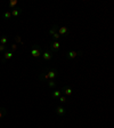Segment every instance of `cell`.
<instances>
[{
  "label": "cell",
  "mask_w": 114,
  "mask_h": 128,
  "mask_svg": "<svg viewBox=\"0 0 114 128\" xmlns=\"http://www.w3.org/2000/svg\"><path fill=\"white\" fill-rule=\"evenodd\" d=\"M47 73L49 79L56 80V78L58 77V70L55 69V68H47Z\"/></svg>",
  "instance_id": "cell-5"
},
{
  "label": "cell",
  "mask_w": 114,
  "mask_h": 128,
  "mask_svg": "<svg viewBox=\"0 0 114 128\" xmlns=\"http://www.w3.org/2000/svg\"><path fill=\"white\" fill-rule=\"evenodd\" d=\"M82 55V52L80 50V52H78V50H70V52H67L66 54H65V57H66L67 60H74V58H77L78 56H81Z\"/></svg>",
  "instance_id": "cell-4"
},
{
  "label": "cell",
  "mask_w": 114,
  "mask_h": 128,
  "mask_svg": "<svg viewBox=\"0 0 114 128\" xmlns=\"http://www.w3.org/2000/svg\"><path fill=\"white\" fill-rule=\"evenodd\" d=\"M59 102H61V103H66L67 102V100H66V97H65V96H59Z\"/></svg>",
  "instance_id": "cell-20"
},
{
  "label": "cell",
  "mask_w": 114,
  "mask_h": 128,
  "mask_svg": "<svg viewBox=\"0 0 114 128\" xmlns=\"http://www.w3.org/2000/svg\"><path fill=\"white\" fill-rule=\"evenodd\" d=\"M51 96H53V98H59V96H62V92L61 90H54L51 93Z\"/></svg>",
  "instance_id": "cell-15"
},
{
  "label": "cell",
  "mask_w": 114,
  "mask_h": 128,
  "mask_svg": "<svg viewBox=\"0 0 114 128\" xmlns=\"http://www.w3.org/2000/svg\"><path fill=\"white\" fill-rule=\"evenodd\" d=\"M58 25H57V24H54L53 26L50 28V30H49V31H48V33H49V34L50 36H53V34H55L56 32H57V30H58Z\"/></svg>",
  "instance_id": "cell-12"
},
{
  "label": "cell",
  "mask_w": 114,
  "mask_h": 128,
  "mask_svg": "<svg viewBox=\"0 0 114 128\" xmlns=\"http://www.w3.org/2000/svg\"><path fill=\"white\" fill-rule=\"evenodd\" d=\"M55 112L59 116V117H64V116L66 114V109H64L63 106H56Z\"/></svg>",
  "instance_id": "cell-9"
},
{
  "label": "cell",
  "mask_w": 114,
  "mask_h": 128,
  "mask_svg": "<svg viewBox=\"0 0 114 128\" xmlns=\"http://www.w3.org/2000/svg\"><path fill=\"white\" fill-rule=\"evenodd\" d=\"M42 47L40 45H38V44H35V45H33L31 48H30V54H31L33 57H35V58H38V57H40V56L42 55Z\"/></svg>",
  "instance_id": "cell-1"
},
{
  "label": "cell",
  "mask_w": 114,
  "mask_h": 128,
  "mask_svg": "<svg viewBox=\"0 0 114 128\" xmlns=\"http://www.w3.org/2000/svg\"><path fill=\"white\" fill-rule=\"evenodd\" d=\"M7 42H8V38L6 37V36H1V37H0V44H1V45H7Z\"/></svg>",
  "instance_id": "cell-17"
},
{
  "label": "cell",
  "mask_w": 114,
  "mask_h": 128,
  "mask_svg": "<svg viewBox=\"0 0 114 128\" xmlns=\"http://www.w3.org/2000/svg\"><path fill=\"white\" fill-rule=\"evenodd\" d=\"M62 92H64V94L66 96H71L72 95V88L71 87H69V86H64L63 88H62Z\"/></svg>",
  "instance_id": "cell-11"
},
{
  "label": "cell",
  "mask_w": 114,
  "mask_h": 128,
  "mask_svg": "<svg viewBox=\"0 0 114 128\" xmlns=\"http://www.w3.org/2000/svg\"><path fill=\"white\" fill-rule=\"evenodd\" d=\"M42 58L45 60V61H47V62H49V61H51V60H53V57H54V53L53 52L50 50V49H49V48H45V49H43L42 50Z\"/></svg>",
  "instance_id": "cell-2"
},
{
  "label": "cell",
  "mask_w": 114,
  "mask_h": 128,
  "mask_svg": "<svg viewBox=\"0 0 114 128\" xmlns=\"http://www.w3.org/2000/svg\"><path fill=\"white\" fill-rule=\"evenodd\" d=\"M24 9L21 7H15L14 9H11L10 13H11V17H18V16H21L22 14H23Z\"/></svg>",
  "instance_id": "cell-6"
},
{
  "label": "cell",
  "mask_w": 114,
  "mask_h": 128,
  "mask_svg": "<svg viewBox=\"0 0 114 128\" xmlns=\"http://www.w3.org/2000/svg\"><path fill=\"white\" fill-rule=\"evenodd\" d=\"M61 42H59V41H55V40H54V41H50V42H49V49H50L51 52H53L54 54L55 53H58L59 52V49H61Z\"/></svg>",
  "instance_id": "cell-3"
},
{
  "label": "cell",
  "mask_w": 114,
  "mask_h": 128,
  "mask_svg": "<svg viewBox=\"0 0 114 128\" xmlns=\"http://www.w3.org/2000/svg\"><path fill=\"white\" fill-rule=\"evenodd\" d=\"M47 85H48V87L49 88H55L56 86H57V81L54 80V79H49L47 81Z\"/></svg>",
  "instance_id": "cell-13"
},
{
  "label": "cell",
  "mask_w": 114,
  "mask_h": 128,
  "mask_svg": "<svg viewBox=\"0 0 114 128\" xmlns=\"http://www.w3.org/2000/svg\"><path fill=\"white\" fill-rule=\"evenodd\" d=\"M17 49V44H14V45H11V47H10V50L13 52V53H15V50Z\"/></svg>",
  "instance_id": "cell-21"
},
{
  "label": "cell",
  "mask_w": 114,
  "mask_h": 128,
  "mask_svg": "<svg viewBox=\"0 0 114 128\" xmlns=\"http://www.w3.org/2000/svg\"><path fill=\"white\" fill-rule=\"evenodd\" d=\"M6 50H7V46L1 45V44H0V53H5Z\"/></svg>",
  "instance_id": "cell-19"
},
{
  "label": "cell",
  "mask_w": 114,
  "mask_h": 128,
  "mask_svg": "<svg viewBox=\"0 0 114 128\" xmlns=\"http://www.w3.org/2000/svg\"><path fill=\"white\" fill-rule=\"evenodd\" d=\"M15 40H16V42H21V37H19V36H16Z\"/></svg>",
  "instance_id": "cell-22"
},
{
  "label": "cell",
  "mask_w": 114,
  "mask_h": 128,
  "mask_svg": "<svg viewBox=\"0 0 114 128\" xmlns=\"http://www.w3.org/2000/svg\"><path fill=\"white\" fill-rule=\"evenodd\" d=\"M39 80L40 81H48L49 80V77H48V73H47V68L41 71V73L39 74Z\"/></svg>",
  "instance_id": "cell-8"
},
{
  "label": "cell",
  "mask_w": 114,
  "mask_h": 128,
  "mask_svg": "<svg viewBox=\"0 0 114 128\" xmlns=\"http://www.w3.org/2000/svg\"><path fill=\"white\" fill-rule=\"evenodd\" d=\"M2 17H3V20H10V18H11V13H10V10L5 12V13H3V15H2Z\"/></svg>",
  "instance_id": "cell-16"
},
{
  "label": "cell",
  "mask_w": 114,
  "mask_h": 128,
  "mask_svg": "<svg viewBox=\"0 0 114 128\" xmlns=\"http://www.w3.org/2000/svg\"><path fill=\"white\" fill-rule=\"evenodd\" d=\"M57 32H58V34L61 36H67L69 34V31H67V28L66 26H61L58 28V30H57Z\"/></svg>",
  "instance_id": "cell-10"
},
{
  "label": "cell",
  "mask_w": 114,
  "mask_h": 128,
  "mask_svg": "<svg viewBox=\"0 0 114 128\" xmlns=\"http://www.w3.org/2000/svg\"><path fill=\"white\" fill-rule=\"evenodd\" d=\"M17 2H18L17 0H10V1L8 2L7 7H8V8H10V9H14V8H15L16 6H17Z\"/></svg>",
  "instance_id": "cell-14"
},
{
  "label": "cell",
  "mask_w": 114,
  "mask_h": 128,
  "mask_svg": "<svg viewBox=\"0 0 114 128\" xmlns=\"http://www.w3.org/2000/svg\"><path fill=\"white\" fill-rule=\"evenodd\" d=\"M6 114H7V110L5 108H0V119H2Z\"/></svg>",
  "instance_id": "cell-18"
},
{
  "label": "cell",
  "mask_w": 114,
  "mask_h": 128,
  "mask_svg": "<svg viewBox=\"0 0 114 128\" xmlns=\"http://www.w3.org/2000/svg\"><path fill=\"white\" fill-rule=\"evenodd\" d=\"M13 56H14V53L11 50H6L5 53H3V56H2L1 62H2V63H5L6 61H9L10 58H13Z\"/></svg>",
  "instance_id": "cell-7"
}]
</instances>
